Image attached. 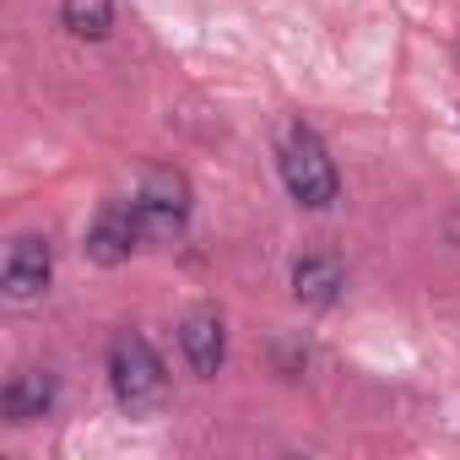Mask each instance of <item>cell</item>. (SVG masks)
<instances>
[{
  "instance_id": "cell-5",
  "label": "cell",
  "mask_w": 460,
  "mask_h": 460,
  "mask_svg": "<svg viewBox=\"0 0 460 460\" xmlns=\"http://www.w3.org/2000/svg\"><path fill=\"white\" fill-rule=\"evenodd\" d=\"M136 244H146V239H141L136 200H114V206H103L98 222L87 227V261H98V266H125V261L136 255Z\"/></svg>"
},
{
  "instance_id": "cell-9",
  "label": "cell",
  "mask_w": 460,
  "mask_h": 460,
  "mask_svg": "<svg viewBox=\"0 0 460 460\" xmlns=\"http://www.w3.org/2000/svg\"><path fill=\"white\" fill-rule=\"evenodd\" d=\"M60 17H66V28L76 39H103L114 28V6H109V0H66Z\"/></svg>"
},
{
  "instance_id": "cell-7",
  "label": "cell",
  "mask_w": 460,
  "mask_h": 460,
  "mask_svg": "<svg viewBox=\"0 0 460 460\" xmlns=\"http://www.w3.org/2000/svg\"><path fill=\"white\" fill-rule=\"evenodd\" d=\"M341 288H347V266H341L336 255L309 250V255L293 261V298H298L304 309H331V304L341 298Z\"/></svg>"
},
{
  "instance_id": "cell-3",
  "label": "cell",
  "mask_w": 460,
  "mask_h": 460,
  "mask_svg": "<svg viewBox=\"0 0 460 460\" xmlns=\"http://www.w3.org/2000/svg\"><path fill=\"white\" fill-rule=\"evenodd\" d=\"M136 217L146 244H173L190 222V179L179 168H146L136 190Z\"/></svg>"
},
{
  "instance_id": "cell-8",
  "label": "cell",
  "mask_w": 460,
  "mask_h": 460,
  "mask_svg": "<svg viewBox=\"0 0 460 460\" xmlns=\"http://www.w3.org/2000/svg\"><path fill=\"white\" fill-rule=\"evenodd\" d=\"M179 347H184V358H190V368L200 379H217V368L227 363V331H222V320L211 309H195L179 325Z\"/></svg>"
},
{
  "instance_id": "cell-1",
  "label": "cell",
  "mask_w": 460,
  "mask_h": 460,
  "mask_svg": "<svg viewBox=\"0 0 460 460\" xmlns=\"http://www.w3.org/2000/svg\"><path fill=\"white\" fill-rule=\"evenodd\" d=\"M277 168H282V184H288V195H293L298 206H309V211L336 206L341 179H336V163H331L325 141H320L309 125H288V130H282Z\"/></svg>"
},
{
  "instance_id": "cell-4",
  "label": "cell",
  "mask_w": 460,
  "mask_h": 460,
  "mask_svg": "<svg viewBox=\"0 0 460 460\" xmlns=\"http://www.w3.org/2000/svg\"><path fill=\"white\" fill-rule=\"evenodd\" d=\"M49 277H55V250H49V239H39V234L12 239L6 266H0V293H6V304H33V298H44V293H49Z\"/></svg>"
},
{
  "instance_id": "cell-2",
  "label": "cell",
  "mask_w": 460,
  "mask_h": 460,
  "mask_svg": "<svg viewBox=\"0 0 460 460\" xmlns=\"http://www.w3.org/2000/svg\"><path fill=\"white\" fill-rule=\"evenodd\" d=\"M109 385H114V401L130 411V417H146L163 406L168 395V374H163V358L152 352L146 336H119L109 347Z\"/></svg>"
},
{
  "instance_id": "cell-6",
  "label": "cell",
  "mask_w": 460,
  "mask_h": 460,
  "mask_svg": "<svg viewBox=\"0 0 460 460\" xmlns=\"http://www.w3.org/2000/svg\"><path fill=\"white\" fill-rule=\"evenodd\" d=\"M55 395H60V385H55L49 368H22L6 390H0V417H6L12 428H28V422L55 411Z\"/></svg>"
}]
</instances>
